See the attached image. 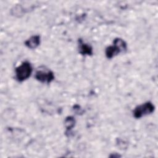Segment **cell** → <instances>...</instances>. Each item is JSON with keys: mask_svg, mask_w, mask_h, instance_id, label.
Masks as SVG:
<instances>
[{"mask_svg": "<svg viewBox=\"0 0 158 158\" xmlns=\"http://www.w3.org/2000/svg\"><path fill=\"white\" fill-rule=\"evenodd\" d=\"M127 49V44L121 38H115L113 41V45L108 46L106 49V56L108 59H112L118 55L120 52Z\"/></svg>", "mask_w": 158, "mask_h": 158, "instance_id": "1", "label": "cell"}, {"mask_svg": "<svg viewBox=\"0 0 158 158\" xmlns=\"http://www.w3.org/2000/svg\"><path fill=\"white\" fill-rule=\"evenodd\" d=\"M35 78L40 82L49 83L54 80V75L51 70H40L36 72Z\"/></svg>", "mask_w": 158, "mask_h": 158, "instance_id": "4", "label": "cell"}, {"mask_svg": "<svg viewBox=\"0 0 158 158\" xmlns=\"http://www.w3.org/2000/svg\"><path fill=\"white\" fill-rule=\"evenodd\" d=\"M40 44V36L39 35H34L31 36L25 42V46L30 49H35Z\"/></svg>", "mask_w": 158, "mask_h": 158, "instance_id": "6", "label": "cell"}, {"mask_svg": "<svg viewBox=\"0 0 158 158\" xmlns=\"http://www.w3.org/2000/svg\"><path fill=\"white\" fill-rule=\"evenodd\" d=\"M32 72V67L30 62H22L15 69V78L19 81H23L28 79Z\"/></svg>", "mask_w": 158, "mask_h": 158, "instance_id": "2", "label": "cell"}, {"mask_svg": "<svg viewBox=\"0 0 158 158\" xmlns=\"http://www.w3.org/2000/svg\"><path fill=\"white\" fill-rule=\"evenodd\" d=\"M78 49L79 52L82 55L91 56L93 52L92 47L88 44L83 42L81 39L78 40Z\"/></svg>", "mask_w": 158, "mask_h": 158, "instance_id": "5", "label": "cell"}, {"mask_svg": "<svg viewBox=\"0 0 158 158\" xmlns=\"http://www.w3.org/2000/svg\"><path fill=\"white\" fill-rule=\"evenodd\" d=\"M75 119L72 117H68L65 119L64 125L67 130H70L72 128H73L75 125Z\"/></svg>", "mask_w": 158, "mask_h": 158, "instance_id": "7", "label": "cell"}, {"mask_svg": "<svg viewBox=\"0 0 158 158\" xmlns=\"http://www.w3.org/2000/svg\"><path fill=\"white\" fill-rule=\"evenodd\" d=\"M154 106L151 102H146L144 104L138 106L133 110V116L136 118H139L144 115L153 112Z\"/></svg>", "mask_w": 158, "mask_h": 158, "instance_id": "3", "label": "cell"}]
</instances>
